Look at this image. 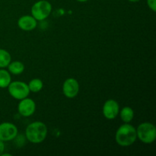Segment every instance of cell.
<instances>
[{
  "instance_id": "1",
  "label": "cell",
  "mask_w": 156,
  "mask_h": 156,
  "mask_svg": "<svg viewBox=\"0 0 156 156\" xmlns=\"http://www.w3.org/2000/svg\"><path fill=\"white\" fill-rule=\"evenodd\" d=\"M47 133L48 129L45 123L41 121H35L26 127L25 137L30 143L38 144L46 140Z\"/></svg>"
},
{
  "instance_id": "2",
  "label": "cell",
  "mask_w": 156,
  "mask_h": 156,
  "mask_svg": "<svg viewBox=\"0 0 156 156\" xmlns=\"http://www.w3.org/2000/svg\"><path fill=\"white\" fill-rule=\"evenodd\" d=\"M137 139L136 129L129 123H124L117 129L115 140L117 144L123 147H128L133 144Z\"/></svg>"
},
{
  "instance_id": "3",
  "label": "cell",
  "mask_w": 156,
  "mask_h": 156,
  "mask_svg": "<svg viewBox=\"0 0 156 156\" xmlns=\"http://www.w3.org/2000/svg\"><path fill=\"white\" fill-rule=\"evenodd\" d=\"M137 138L145 144H151L156 139V128L155 125L149 122L140 123L136 128Z\"/></svg>"
},
{
  "instance_id": "4",
  "label": "cell",
  "mask_w": 156,
  "mask_h": 156,
  "mask_svg": "<svg viewBox=\"0 0 156 156\" xmlns=\"http://www.w3.org/2000/svg\"><path fill=\"white\" fill-rule=\"evenodd\" d=\"M31 15L37 21H44L50 16L52 12V5L47 0H40L31 7Z\"/></svg>"
},
{
  "instance_id": "5",
  "label": "cell",
  "mask_w": 156,
  "mask_h": 156,
  "mask_svg": "<svg viewBox=\"0 0 156 156\" xmlns=\"http://www.w3.org/2000/svg\"><path fill=\"white\" fill-rule=\"evenodd\" d=\"M7 88L9 94L15 99L19 101L27 98L30 92L27 84L21 81L11 82Z\"/></svg>"
},
{
  "instance_id": "6",
  "label": "cell",
  "mask_w": 156,
  "mask_h": 156,
  "mask_svg": "<svg viewBox=\"0 0 156 156\" xmlns=\"http://www.w3.org/2000/svg\"><path fill=\"white\" fill-rule=\"evenodd\" d=\"M18 129L14 123L4 122L0 123V140L9 142L14 140L18 136Z\"/></svg>"
},
{
  "instance_id": "7",
  "label": "cell",
  "mask_w": 156,
  "mask_h": 156,
  "mask_svg": "<svg viewBox=\"0 0 156 156\" xmlns=\"http://www.w3.org/2000/svg\"><path fill=\"white\" fill-rule=\"evenodd\" d=\"M104 117L108 120H114L118 116L120 112V105L117 101L108 99L105 102L102 108Z\"/></svg>"
},
{
  "instance_id": "8",
  "label": "cell",
  "mask_w": 156,
  "mask_h": 156,
  "mask_svg": "<svg viewBox=\"0 0 156 156\" xmlns=\"http://www.w3.org/2000/svg\"><path fill=\"white\" fill-rule=\"evenodd\" d=\"M79 83L74 78H69L62 84V93L68 98H74L79 92Z\"/></svg>"
},
{
  "instance_id": "9",
  "label": "cell",
  "mask_w": 156,
  "mask_h": 156,
  "mask_svg": "<svg viewBox=\"0 0 156 156\" xmlns=\"http://www.w3.org/2000/svg\"><path fill=\"white\" fill-rule=\"evenodd\" d=\"M18 111L22 117H30L34 114L36 111V104L33 99L27 97L20 100L18 105Z\"/></svg>"
},
{
  "instance_id": "10",
  "label": "cell",
  "mask_w": 156,
  "mask_h": 156,
  "mask_svg": "<svg viewBox=\"0 0 156 156\" xmlns=\"http://www.w3.org/2000/svg\"><path fill=\"white\" fill-rule=\"evenodd\" d=\"M18 26L21 30L30 31L37 26V21L32 15H23L18 21Z\"/></svg>"
},
{
  "instance_id": "11",
  "label": "cell",
  "mask_w": 156,
  "mask_h": 156,
  "mask_svg": "<svg viewBox=\"0 0 156 156\" xmlns=\"http://www.w3.org/2000/svg\"><path fill=\"white\" fill-rule=\"evenodd\" d=\"M122 121L125 123H129L134 117V111L130 107H124L119 112Z\"/></svg>"
},
{
  "instance_id": "12",
  "label": "cell",
  "mask_w": 156,
  "mask_h": 156,
  "mask_svg": "<svg viewBox=\"0 0 156 156\" xmlns=\"http://www.w3.org/2000/svg\"><path fill=\"white\" fill-rule=\"evenodd\" d=\"M8 71L13 75H20L24 71V65L20 61H11L8 66Z\"/></svg>"
},
{
  "instance_id": "13",
  "label": "cell",
  "mask_w": 156,
  "mask_h": 156,
  "mask_svg": "<svg viewBox=\"0 0 156 156\" xmlns=\"http://www.w3.org/2000/svg\"><path fill=\"white\" fill-rule=\"evenodd\" d=\"M11 82V73L4 69H0V88H8Z\"/></svg>"
},
{
  "instance_id": "14",
  "label": "cell",
  "mask_w": 156,
  "mask_h": 156,
  "mask_svg": "<svg viewBox=\"0 0 156 156\" xmlns=\"http://www.w3.org/2000/svg\"><path fill=\"white\" fill-rule=\"evenodd\" d=\"M12 61V56L7 50L0 48V69H4Z\"/></svg>"
},
{
  "instance_id": "15",
  "label": "cell",
  "mask_w": 156,
  "mask_h": 156,
  "mask_svg": "<svg viewBox=\"0 0 156 156\" xmlns=\"http://www.w3.org/2000/svg\"><path fill=\"white\" fill-rule=\"evenodd\" d=\"M30 91L34 93H37L42 90L44 87V83L43 81L40 79H33L29 82L27 84Z\"/></svg>"
},
{
  "instance_id": "16",
  "label": "cell",
  "mask_w": 156,
  "mask_h": 156,
  "mask_svg": "<svg viewBox=\"0 0 156 156\" xmlns=\"http://www.w3.org/2000/svg\"><path fill=\"white\" fill-rule=\"evenodd\" d=\"M147 5L149 9L153 12L156 11V0H147Z\"/></svg>"
},
{
  "instance_id": "17",
  "label": "cell",
  "mask_w": 156,
  "mask_h": 156,
  "mask_svg": "<svg viewBox=\"0 0 156 156\" xmlns=\"http://www.w3.org/2000/svg\"><path fill=\"white\" fill-rule=\"evenodd\" d=\"M5 150V143L4 142L0 140V155L3 153Z\"/></svg>"
},
{
  "instance_id": "18",
  "label": "cell",
  "mask_w": 156,
  "mask_h": 156,
  "mask_svg": "<svg viewBox=\"0 0 156 156\" xmlns=\"http://www.w3.org/2000/svg\"><path fill=\"white\" fill-rule=\"evenodd\" d=\"M128 1L131 2H137L140 1V0H128Z\"/></svg>"
},
{
  "instance_id": "19",
  "label": "cell",
  "mask_w": 156,
  "mask_h": 156,
  "mask_svg": "<svg viewBox=\"0 0 156 156\" xmlns=\"http://www.w3.org/2000/svg\"><path fill=\"white\" fill-rule=\"evenodd\" d=\"M78 2H85L88 1V0H77Z\"/></svg>"
}]
</instances>
